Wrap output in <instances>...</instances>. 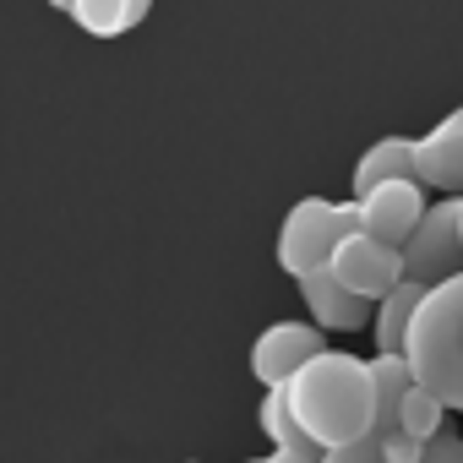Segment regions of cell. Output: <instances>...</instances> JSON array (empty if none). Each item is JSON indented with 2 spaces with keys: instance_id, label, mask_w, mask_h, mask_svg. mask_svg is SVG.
Instances as JSON below:
<instances>
[{
  "instance_id": "6da1fadb",
  "label": "cell",
  "mask_w": 463,
  "mask_h": 463,
  "mask_svg": "<svg viewBox=\"0 0 463 463\" xmlns=\"http://www.w3.org/2000/svg\"><path fill=\"white\" fill-rule=\"evenodd\" d=\"M289 398H295L300 430L322 452L376 436V382H371V360L360 354H344V349L317 354L289 382Z\"/></svg>"
},
{
  "instance_id": "7a4b0ae2",
  "label": "cell",
  "mask_w": 463,
  "mask_h": 463,
  "mask_svg": "<svg viewBox=\"0 0 463 463\" xmlns=\"http://www.w3.org/2000/svg\"><path fill=\"white\" fill-rule=\"evenodd\" d=\"M403 360L414 365L420 387H430L447 409L463 414V279L436 284L425 295V306L414 311Z\"/></svg>"
},
{
  "instance_id": "3957f363",
  "label": "cell",
  "mask_w": 463,
  "mask_h": 463,
  "mask_svg": "<svg viewBox=\"0 0 463 463\" xmlns=\"http://www.w3.org/2000/svg\"><path fill=\"white\" fill-rule=\"evenodd\" d=\"M365 235V223H360V202H327V196H300L284 223H279V268L300 284L306 273L327 268L338 257L344 241Z\"/></svg>"
},
{
  "instance_id": "277c9868",
  "label": "cell",
  "mask_w": 463,
  "mask_h": 463,
  "mask_svg": "<svg viewBox=\"0 0 463 463\" xmlns=\"http://www.w3.org/2000/svg\"><path fill=\"white\" fill-rule=\"evenodd\" d=\"M403 268L425 289L463 279V196H436L430 202L425 223L414 229V241L403 246Z\"/></svg>"
},
{
  "instance_id": "5b68a950",
  "label": "cell",
  "mask_w": 463,
  "mask_h": 463,
  "mask_svg": "<svg viewBox=\"0 0 463 463\" xmlns=\"http://www.w3.org/2000/svg\"><path fill=\"white\" fill-rule=\"evenodd\" d=\"M317 354H327V338H322L317 322H273L251 344V376L262 382V392L268 387H289Z\"/></svg>"
},
{
  "instance_id": "8992f818",
  "label": "cell",
  "mask_w": 463,
  "mask_h": 463,
  "mask_svg": "<svg viewBox=\"0 0 463 463\" xmlns=\"http://www.w3.org/2000/svg\"><path fill=\"white\" fill-rule=\"evenodd\" d=\"M327 268H333V279H338L349 295H360V300H371V306H382V300L409 279L403 251H392V246H382V241H371V235L344 241Z\"/></svg>"
},
{
  "instance_id": "52a82bcc",
  "label": "cell",
  "mask_w": 463,
  "mask_h": 463,
  "mask_svg": "<svg viewBox=\"0 0 463 463\" xmlns=\"http://www.w3.org/2000/svg\"><path fill=\"white\" fill-rule=\"evenodd\" d=\"M425 213H430V191L420 180H392V185H382V191H371L360 202L365 235L382 241V246H392V251H403L414 241V229L425 223Z\"/></svg>"
},
{
  "instance_id": "ba28073f",
  "label": "cell",
  "mask_w": 463,
  "mask_h": 463,
  "mask_svg": "<svg viewBox=\"0 0 463 463\" xmlns=\"http://www.w3.org/2000/svg\"><path fill=\"white\" fill-rule=\"evenodd\" d=\"M414 180L441 196H463V104L414 137Z\"/></svg>"
},
{
  "instance_id": "9c48e42d",
  "label": "cell",
  "mask_w": 463,
  "mask_h": 463,
  "mask_svg": "<svg viewBox=\"0 0 463 463\" xmlns=\"http://www.w3.org/2000/svg\"><path fill=\"white\" fill-rule=\"evenodd\" d=\"M300 306L311 311V322H317L322 333H360V327L376 322V306L360 300V295H349V289L333 279V268H317V273L300 279Z\"/></svg>"
},
{
  "instance_id": "30bf717a",
  "label": "cell",
  "mask_w": 463,
  "mask_h": 463,
  "mask_svg": "<svg viewBox=\"0 0 463 463\" xmlns=\"http://www.w3.org/2000/svg\"><path fill=\"white\" fill-rule=\"evenodd\" d=\"M392 180H414V137H376L360 164H354V180H349V196L365 202L371 191L392 185Z\"/></svg>"
},
{
  "instance_id": "8fae6325",
  "label": "cell",
  "mask_w": 463,
  "mask_h": 463,
  "mask_svg": "<svg viewBox=\"0 0 463 463\" xmlns=\"http://www.w3.org/2000/svg\"><path fill=\"white\" fill-rule=\"evenodd\" d=\"M371 382H376V436H392L398 420H403L409 392L420 387L414 382V365L403 354H371Z\"/></svg>"
},
{
  "instance_id": "7c38bea8",
  "label": "cell",
  "mask_w": 463,
  "mask_h": 463,
  "mask_svg": "<svg viewBox=\"0 0 463 463\" xmlns=\"http://www.w3.org/2000/svg\"><path fill=\"white\" fill-rule=\"evenodd\" d=\"M425 284H414V279H403L382 306H376V322H371V333H376V354H403L409 349V327H414V311L425 306Z\"/></svg>"
},
{
  "instance_id": "4fadbf2b",
  "label": "cell",
  "mask_w": 463,
  "mask_h": 463,
  "mask_svg": "<svg viewBox=\"0 0 463 463\" xmlns=\"http://www.w3.org/2000/svg\"><path fill=\"white\" fill-rule=\"evenodd\" d=\"M153 12V0H77L71 23L88 33V39H120L131 28H142Z\"/></svg>"
},
{
  "instance_id": "5bb4252c",
  "label": "cell",
  "mask_w": 463,
  "mask_h": 463,
  "mask_svg": "<svg viewBox=\"0 0 463 463\" xmlns=\"http://www.w3.org/2000/svg\"><path fill=\"white\" fill-rule=\"evenodd\" d=\"M257 425H262V436H268L273 447H289V452H300V447H317V441L300 430V414H295V398H289V387H268V392H262Z\"/></svg>"
},
{
  "instance_id": "9a60e30c",
  "label": "cell",
  "mask_w": 463,
  "mask_h": 463,
  "mask_svg": "<svg viewBox=\"0 0 463 463\" xmlns=\"http://www.w3.org/2000/svg\"><path fill=\"white\" fill-rule=\"evenodd\" d=\"M398 430H409V436H420V441H436V436L447 430V403H441L430 387H414V392H409V403H403Z\"/></svg>"
},
{
  "instance_id": "2e32d148",
  "label": "cell",
  "mask_w": 463,
  "mask_h": 463,
  "mask_svg": "<svg viewBox=\"0 0 463 463\" xmlns=\"http://www.w3.org/2000/svg\"><path fill=\"white\" fill-rule=\"evenodd\" d=\"M382 452H387V463H425L430 441H420L409 430H392V436H382Z\"/></svg>"
},
{
  "instance_id": "e0dca14e",
  "label": "cell",
  "mask_w": 463,
  "mask_h": 463,
  "mask_svg": "<svg viewBox=\"0 0 463 463\" xmlns=\"http://www.w3.org/2000/svg\"><path fill=\"white\" fill-rule=\"evenodd\" d=\"M322 463H387L382 452V436H365V441H349V447H333Z\"/></svg>"
},
{
  "instance_id": "ac0fdd59",
  "label": "cell",
  "mask_w": 463,
  "mask_h": 463,
  "mask_svg": "<svg viewBox=\"0 0 463 463\" xmlns=\"http://www.w3.org/2000/svg\"><path fill=\"white\" fill-rule=\"evenodd\" d=\"M425 463H463V436H452V430H441V436L430 441V452H425Z\"/></svg>"
},
{
  "instance_id": "d6986e66",
  "label": "cell",
  "mask_w": 463,
  "mask_h": 463,
  "mask_svg": "<svg viewBox=\"0 0 463 463\" xmlns=\"http://www.w3.org/2000/svg\"><path fill=\"white\" fill-rule=\"evenodd\" d=\"M322 458H327L322 447H300V452H289V447H273L262 463H322Z\"/></svg>"
},
{
  "instance_id": "ffe728a7",
  "label": "cell",
  "mask_w": 463,
  "mask_h": 463,
  "mask_svg": "<svg viewBox=\"0 0 463 463\" xmlns=\"http://www.w3.org/2000/svg\"><path fill=\"white\" fill-rule=\"evenodd\" d=\"M50 6H55V12H66V17H71V12H77V0H50Z\"/></svg>"
},
{
  "instance_id": "44dd1931",
  "label": "cell",
  "mask_w": 463,
  "mask_h": 463,
  "mask_svg": "<svg viewBox=\"0 0 463 463\" xmlns=\"http://www.w3.org/2000/svg\"><path fill=\"white\" fill-rule=\"evenodd\" d=\"M246 463H262V458H246Z\"/></svg>"
},
{
  "instance_id": "7402d4cb",
  "label": "cell",
  "mask_w": 463,
  "mask_h": 463,
  "mask_svg": "<svg viewBox=\"0 0 463 463\" xmlns=\"http://www.w3.org/2000/svg\"><path fill=\"white\" fill-rule=\"evenodd\" d=\"M185 463H196V458H185Z\"/></svg>"
}]
</instances>
